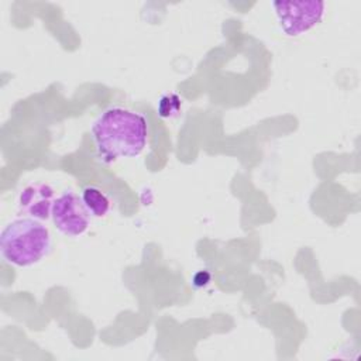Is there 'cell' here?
<instances>
[{"instance_id":"cell-1","label":"cell","mask_w":361,"mask_h":361,"mask_svg":"<svg viewBox=\"0 0 361 361\" xmlns=\"http://www.w3.org/2000/svg\"><path fill=\"white\" fill-rule=\"evenodd\" d=\"M97 158L110 164L118 158L138 157L148 142V123L144 114L120 106L109 107L90 128Z\"/></svg>"},{"instance_id":"cell-2","label":"cell","mask_w":361,"mask_h":361,"mask_svg":"<svg viewBox=\"0 0 361 361\" xmlns=\"http://www.w3.org/2000/svg\"><path fill=\"white\" fill-rule=\"evenodd\" d=\"M49 251V230L35 219H16L0 234V252L8 264L16 267H31L47 257Z\"/></svg>"},{"instance_id":"cell-3","label":"cell","mask_w":361,"mask_h":361,"mask_svg":"<svg viewBox=\"0 0 361 361\" xmlns=\"http://www.w3.org/2000/svg\"><path fill=\"white\" fill-rule=\"evenodd\" d=\"M324 6L316 0L272 1L278 24L289 37L300 35L317 25L324 16Z\"/></svg>"},{"instance_id":"cell-4","label":"cell","mask_w":361,"mask_h":361,"mask_svg":"<svg viewBox=\"0 0 361 361\" xmlns=\"http://www.w3.org/2000/svg\"><path fill=\"white\" fill-rule=\"evenodd\" d=\"M51 217L55 227L69 237L82 235L90 221V213L82 197L71 190L63 192L54 200Z\"/></svg>"},{"instance_id":"cell-5","label":"cell","mask_w":361,"mask_h":361,"mask_svg":"<svg viewBox=\"0 0 361 361\" xmlns=\"http://www.w3.org/2000/svg\"><path fill=\"white\" fill-rule=\"evenodd\" d=\"M54 189L47 183H31L18 196V209L35 220H47L52 214Z\"/></svg>"},{"instance_id":"cell-6","label":"cell","mask_w":361,"mask_h":361,"mask_svg":"<svg viewBox=\"0 0 361 361\" xmlns=\"http://www.w3.org/2000/svg\"><path fill=\"white\" fill-rule=\"evenodd\" d=\"M86 209L94 217H103L110 210V200L102 189L96 186H85L80 195Z\"/></svg>"},{"instance_id":"cell-7","label":"cell","mask_w":361,"mask_h":361,"mask_svg":"<svg viewBox=\"0 0 361 361\" xmlns=\"http://www.w3.org/2000/svg\"><path fill=\"white\" fill-rule=\"evenodd\" d=\"M180 104L182 102L176 94L162 96L158 103V113L161 117H171L179 111Z\"/></svg>"},{"instance_id":"cell-8","label":"cell","mask_w":361,"mask_h":361,"mask_svg":"<svg viewBox=\"0 0 361 361\" xmlns=\"http://www.w3.org/2000/svg\"><path fill=\"white\" fill-rule=\"evenodd\" d=\"M209 281H210V274H209L207 271H200V272H197V274L193 276V283H195V286H197V288L207 285Z\"/></svg>"}]
</instances>
